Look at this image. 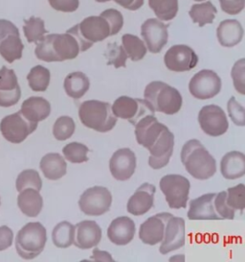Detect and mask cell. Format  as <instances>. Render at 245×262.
Wrapping results in <instances>:
<instances>
[{"label":"cell","mask_w":245,"mask_h":262,"mask_svg":"<svg viewBox=\"0 0 245 262\" xmlns=\"http://www.w3.org/2000/svg\"><path fill=\"white\" fill-rule=\"evenodd\" d=\"M135 223L127 216L114 219L107 229V237L117 246H126L134 238Z\"/></svg>","instance_id":"obj_22"},{"label":"cell","mask_w":245,"mask_h":262,"mask_svg":"<svg viewBox=\"0 0 245 262\" xmlns=\"http://www.w3.org/2000/svg\"><path fill=\"white\" fill-rule=\"evenodd\" d=\"M159 252L162 254H167L182 248L185 244V221L181 217L170 216L168 218L164 237L161 241Z\"/></svg>","instance_id":"obj_16"},{"label":"cell","mask_w":245,"mask_h":262,"mask_svg":"<svg viewBox=\"0 0 245 262\" xmlns=\"http://www.w3.org/2000/svg\"><path fill=\"white\" fill-rule=\"evenodd\" d=\"M75 226L68 221H62L58 224L52 231L54 245L58 248L65 249L71 246L74 242Z\"/></svg>","instance_id":"obj_32"},{"label":"cell","mask_w":245,"mask_h":262,"mask_svg":"<svg viewBox=\"0 0 245 262\" xmlns=\"http://www.w3.org/2000/svg\"><path fill=\"white\" fill-rule=\"evenodd\" d=\"M38 128V122L28 120L19 112L5 116L0 123V131L4 139L11 143H21Z\"/></svg>","instance_id":"obj_7"},{"label":"cell","mask_w":245,"mask_h":262,"mask_svg":"<svg viewBox=\"0 0 245 262\" xmlns=\"http://www.w3.org/2000/svg\"><path fill=\"white\" fill-rule=\"evenodd\" d=\"M101 16L106 18L107 23L109 24L110 36L117 35L122 29V25H124V17L119 11H117L115 9H108V10L104 11L101 14Z\"/></svg>","instance_id":"obj_43"},{"label":"cell","mask_w":245,"mask_h":262,"mask_svg":"<svg viewBox=\"0 0 245 262\" xmlns=\"http://www.w3.org/2000/svg\"><path fill=\"white\" fill-rule=\"evenodd\" d=\"M105 56L107 59V66H114L115 69L126 68V62L129 58L122 46H119L117 42L107 45Z\"/></svg>","instance_id":"obj_41"},{"label":"cell","mask_w":245,"mask_h":262,"mask_svg":"<svg viewBox=\"0 0 245 262\" xmlns=\"http://www.w3.org/2000/svg\"><path fill=\"white\" fill-rule=\"evenodd\" d=\"M216 13L217 10L213 3L208 1L192 5L189 15L194 24H199V27H203L206 24H213Z\"/></svg>","instance_id":"obj_31"},{"label":"cell","mask_w":245,"mask_h":262,"mask_svg":"<svg viewBox=\"0 0 245 262\" xmlns=\"http://www.w3.org/2000/svg\"><path fill=\"white\" fill-rule=\"evenodd\" d=\"M167 69L170 71L184 72L194 69L199 62V57L191 47L184 45L174 46L164 57Z\"/></svg>","instance_id":"obj_12"},{"label":"cell","mask_w":245,"mask_h":262,"mask_svg":"<svg viewBox=\"0 0 245 262\" xmlns=\"http://www.w3.org/2000/svg\"><path fill=\"white\" fill-rule=\"evenodd\" d=\"M227 110L232 121L237 126H244L245 125V112L244 108L236 100L235 96H232L228 101Z\"/></svg>","instance_id":"obj_45"},{"label":"cell","mask_w":245,"mask_h":262,"mask_svg":"<svg viewBox=\"0 0 245 262\" xmlns=\"http://www.w3.org/2000/svg\"><path fill=\"white\" fill-rule=\"evenodd\" d=\"M76 129L74 120L70 116H63L59 117L53 126V135L55 139L64 141L70 139Z\"/></svg>","instance_id":"obj_38"},{"label":"cell","mask_w":245,"mask_h":262,"mask_svg":"<svg viewBox=\"0 0 245 262\" xmlns=\"http://www.w3.org/2000/svg\"><path fill=\"white\" fill-rule=\"evenodd\" d=\"M220 172L227 180H237L245 174V156L238 151L224 155L220 162Z\"/></svg>","instance_id":"obj_26"},{"label":"cell","mask_w":245,"mask_h":262,"mask_svg":"<svg viewBox=\"0 0 245 262\" xmlns=\"http://www.w3.org/2000/svg\"><path fill=\"white\" fill-rule=\"evenodd\" d=\"M92 259L96 260V261H100V260H104V261H113L111 255L107 253V252H103L100 251L98 249H95L93 251V256Z\"/></svg>","instance_id":"obj_52"},{"label":"cell","mask_w":245,"mask_h":262,"mask_svg":"<svg viewBox=\"0 0 245 262\" xmlns=\"http://www.w3.org/2000/svg\"><path fill=\"white\" fill-rule=\"evenodd\" d=\"M199 123L202 131L210 137H220L229 128L224 111L216 105H207L200 110Z\"/></svg>","instance_id":"obj_11"},{"label":"cell","mask_w":245,"mask_h":262,"mask_svg":"<svg viewBox=\"0 0 245 262\" xmlns=\"http://www.w3.org/2000/svg\"><path fill=\"white\" fill-rule=\"evenodd\" d=\"M222 85V80L214 71L202 70L191 78L189 91L194 98L208 100L220 93Z\"/></svg>","instance_id":"obj_10"},{"label":"cell","mask_w":245,"mask_h":262,"mask_svg":"<svg viewBox=\"0 0 245 262\" xmlns=\"http://www.w3.org/2000/svg\"><path fill=\"white\" fill-rule=\"evenodd\" d=\"M112 195L107 187L93 186L86 189L79 200V207L85 215L101 216L110 209Z\"/></svg>","instance_id":"obj_8"},{"label":"cell","mask_w":245,"mask_h":262,"mask_svg":"<svg viewBox=\"0 0 245 262\" xmlns=\"http://www.w3.org/2000/svg\"><path fill=\"white\" fill-rule=\"evenodd\" d=\"M50 71L42 66H36L27 75L29 86L34 92H45L50 84Z\"/></svg>","instance_id":"obj_36"},{"label":"cell","mask_w":245,"mask_h":262,"mask_svg":"<svg viewBox=\"0 0 245 262\" xmlns=\"http://www.w3.org/2000/svg\"><path fill=\"white\" fill-rule=\"evenodd\" d=\"M47 242V232L44 226L39 222L26 224L17 232L15 249L23 259H34L44 250Z\"/></svg>","instance_id":"obj_5"},{"label":"cell","mask_w":245,"mask_h":262,"mask_svg":"<svg viewBox=\"0 0 245 262\" xmlns=\"http://www.w3.org/2000/svg\"><path fill=\"white\" fill-rule=\"evenodd\" d=\"M15 185L18 192L26 188H33L40 191L42 187V181L38 171L34 169L24 170L17 176Z\"/></svg>","instance_id":"obj_37"},{"label":"cell","mask_w":245,"mask_h":262,"mask_svg":"<svg viewBox=\"0 0 245 262\" xmlns=\"http://www.w3.org/2000/svg\"><path fill=\"white\" fill-rule=\"evenodd\" d=\"M175 135L167 128L162 133L153 146L149 149L150 159L149 164L153 169H161L168 165V162L174 153Z\"/></svg>","instance_id":"obj_14"},{"label":"cell","mask_w":245,"mask_h":262,"mask_svg":"<svg viewBox=\"0 0 245 262\" xmlns=\"http://www.w3.org/2000/svg\"><path fill=\"white\" fill-rule=\"evenodd\" d=\"M122 48L131 61L138 62L146 54V47L143 40L134 35L126 34L122 37Z\"/></svg>","instance_id":"obj_34"},{"label":"cell","mask_w":245,"mask_h":262,"mask_svg":"<svg viewBox=\"0 0 245 262\" xmlns=\"http://www.w3.org/2000/svg\"><path fill=\"white\" fill-rule=\"evenodd\" d=\"M102 239V229L95 221L84 220L75 226L74 245L82 250L98 246Z\"/></svg>","instance_id":"obj_21"},{"label":"cell","mask_w":245,"mask_h":262,"mask_svg":"<svg viewBox=\"0 0 245 262\" xmlns=\"http://www.w3.org/2000/svg\"><path fill=\"white\" fill-rule=\"evenodd\" d=\"M17 206L24 215L37 217L43 208V199L38 190L26 188L19 193Z\"/></svg>","instance_id":"obj_28"},{"label":"cell","mask_w":245,"mask_h":262,"mask_svg":"<svg viewBox=\"0 0 245 262\" xmlns=\"http://www.w3.org/2000/svg\"><path fill=\"white\" fill-rule=\"evenodd\" d=\"M50 6L60 12L72 13L79 8V0H48Z\"/></svg>","instance_id":"obj_46"},{"label":"cell","mask_w":245,"mask_h":262,"mask_svg":"<svg viewBox=\"0 0 245 262\" xmlns=\"http://www.w3.org/2000/svg\"><path fill=\"white\" fill-rule=\"evenodd\" d=\"M154 112L163 113L168 116L176 115L182 107L183 99L176 88L161 81H153L145 86L144 93Z\"/></svg>","instance_id":"obj_4"},{"label":"cell","mask_w":245,"mask_h":262,"mask_svg":"<svg viewBox=\"0 0 245 262\" xmlns=\"http://www.w3.org/2000/svg\"><path fill=\"white\" fill-rule=\"evenodd\" d=\"M216 193H209L191 201L188 218L190 220H222L214 208Z\"/></svg>","instance_id":"obj_23"},{"label":"cell","mask_w":245,"mask_h":262,"mask_svg":"<svg viewBox=\"0 0 245 262\" xmlns=\"http://www.w3.org/2000/svg\"><path fill=\"white\" fill-rule=\"evenodd\" d=\"M219 3L223 12L235 16L244 9L245 0H219Z\"/></svg>","instance_id":"obj_47"},{"label":"cell","mask_w":245,"mask_h":262,"mask_svg":"<svg viewBox=\"0 0 245 262\" xmlns=\"http://www.w3.org/2000/svg\"><path fill=\"white\" fill-rule=\"evenodd\" d=\"M190 188V181L181 175L169 174L160 180L161 191L165 195L168 207L173 209L187 207Z\"/></svg>","instance_id":"obj_6"},{"label":"cell","mask_w":245,"mask_h":262,"mask_svg":"<svg viewBox=\"0 0 245 262\" xmlns=\"http://www.w3.org/2000/svg\"><path fill=\"white\" fill-rule=\"evenodd\" d=\"M79 117L85 127L99 133L111 131L118 119L112 112L111 105L99 100L82 103L79 108Z\"/></svg>","instance_id":"obj_3"},{"label":"cell","mask_w":245,"mask_h":262,"mask_svg":"<svg viewBox=\"0 0 245 262\" xmlns=\"http://www.w3.org/2000/svg\"><path fill=\"white\" fill-rule=\"evenodd\" d=\"M20 113L28 120L39 122L50 116L51 105L43 97L32 96L23 102Z\"/></svg>","instance_id":"obj_24"},{"label":"cell","mask_w":245,"mask_h":262,"mask_svg":"<svg viewBox=\"0 0 245 262\" xmlns=\"http://www.w3.org/2000/svg\"><path fill=\"white\" fill-rule=\"evenodd\" d=\"M243 28L236 19L223 20L216 30V36L222 47H233L238 45L243 38Z\"/></svg>","instance_id":"obj_25"},{"label":"cell","mask_w":245,"mask_h":262,"mask_svg":"<svg viewBox=\"0 0 245 262\" xmlns=\"http://www.w3.org/2000/svg\"><path fill=\"white\" fill-rule=\"evenodd\" d=\"M78 31L83 39L95 43L107 39L110 36V27L103 16H88L78 24Z\"/></svg>","instance_id":"obj_19"},{"label":"cell","mask_w":245,"mask_h":262,"mask_svg":"<svg viewBox=\"0 0 245 262\" xmlns=\"http://www.w3.org/2000/svg\"><path fill=\"white\" fill-rule=\"evenodd\" d=\"M117 4L130 11H136L144 4V0H114Z\"/></svg>","instance_id":"obj_51"},{"label":"cell","mask_w":245,"mask_h":262,"mask_svg":"<svg viewBox=\"0 0 245 262\" xmlns=\"http://www.w3.org/2000/svg\"><path fill=\"white\" fill-rule=\"evenodd\" d=\"M23 49L24 45L20 39L19 32L9 35L0 41V55L9 63L21 59Z\"/></svg>","instance_id":"obj_30"},{"label":"cell","mask_w":245,"mask_h":262,"mask_svg":"<svg viewBox=\"0 0 245 262\" xmlns=\"http://www.w3.org/2000/svg\"><path fill=\"white\" fill-rule=\"evenodd\" d=\"M14 239V232L7 227L1 226L0 227V252L5 251L12 246Z\"/></svg>","instance_id":"obj_48"},{"label":"cell","mask_w":245,"mask_h":262,"mask_svg":"<svg viewBox=\"0 0 245 262\" xmlns=\"http://www.w3.org/2000/svg\"><path fill=\"white\" fill-rule=\"evenodd\" d=\"M88 147L79 142H71L62 149L64 158L71 163H83L88 162Z\"/></svg>","instance_id":"obj_39"},{"label":"cell","mask_w":245,"mask_h":262,"mask_svg":"<svg viewBox=\"0 0 245 262\" xmlns=\"http://www.w3.org/2000/svg\"><path fill=\"white\" fill-rule=\"evenodd\" d=\"M112 112L117 118L129 120L133 126L143 116L154 115L152 105L145 99L131 98L129 96H121L115 100L111 106Z\"/></svg>","instance_id":"obj_9"},{"label":"cell","mask_w":245,"mask_h":262,"mask_svg":"<svg viewBox=\"0 0 245 262\" xmlns=\"http://www.w3.org/2000/svg\"><path fill=\"white\" fill-rule=\"evenodd\" d=\"M226 204L233 210H239L241 213L245 208V186L239 184L226 190Z\"/></svg>","instance_id":"obj_40"},{"label":"cell","mask_w":245,"mask_h":262,"mask_svg":"<svg viewBox=\"0 0 245 262\" xmlns=\"http://www.w3.org/2000/svg\"><path fill=\"white\" fill-rule=\"evenodd\" d=\"M194 1H204V0H194Z\"/></svg>","instance_id":"obj_54"},{"label":"cell","mask_w":245,"mask_h":262,"mask_svg":"<svg viewBox=\"0 0 245 262\" xmlns=\"http://www.w3.org/2000/svg\"><path fill=\"white\" fill-rule=\"evenodd\" d=\"M23 32L29 43H37L48 33L45 29L44 20L36 16H32L29 19L24 20Z\"/></svg>","instance_id":"obj_35"},{"label":"cell","mask_w":245,"mask_h":262,"mask_svg":"<svg viewBox=\"0 0 245 262\" xmlns=\"http://www.w3.org/2000/svg\"><path fill=\"white\" fill-rule=\"evenodd\" d=\"M225 197H226V191L217 193L214 197V208L216 210V213L220 217L222 220L224 219L233 220L235 218L236 211L227 206Z\"/></svg>","instance_id":"obj_44"},{"label":"cell","mask_w":245,"mask_h":262,"mask_svg":"<svg viewBox=\"0 0 245 262\" xmlns=\"http://www.w3.org/2000/svg\"><path fill=\"white\" fill-rule=\"evenodd\" d=\"M21 97V90L15 71L2 67L0 70V107L15 106Z\"/></svg>","instance_id":"obj_17"},{"label":"cell","mask_w":245,"mask_h":262,"mask_svg":"<svg viewBox=\"0 0 245 262\" xmlns=\"http://www.w3.org/2000/svg\"><path fill=\"white\" fill-rule=\"evenodd\" d=\"M18 32V28L12 21L6 19H0V41L5 39L9 35Z\"/></svg>","instance_id":"obj_49"},{"label":"cell","mask_w":245,"mask_h":262,"mask_svg":"<svg viewBox=\"0 0 245 262\" xmlns=\"http://www.w3.org/2000/svg\"><path fill=\"white\" fill-rule=\"evenodd\" d=\"M39 167L46 179L57 181L66 174L67 164L61 155L49 153L41 159Z\"/></svg>","instance_id":"obj_27"},{"label":"cell","mask_w":245,"mask_h":262,"mask_svg":"<svg viewBox=\"0 0 245 262\" xmlns=\"http://www.w3.org/2000/svg\"><path fill=\"white\" fill-rule=\"evenodd\" d=\"M231 76L234 82V86L237 93L245 94V60L237 61L231 71Z\"/></svg>","instance_id":"obj_42"},{"label":"cell","mask_w":245,"mask_h":262,"mask_svg":"<svg viewBox=\"0 0 245 262\" xmlns=\"http://www.w3.org/2000/svg\"><path fill=\"white\" fill-rule=\"evenodd\" d=\"M136 156L129 148L119 149L109 161L110 173L118 181H128L136 169Z\"/></svg>","instance_id":"obj_15"},{"label":"cell","mask_w":245,"mask_h":262,"mask_svg":"<svg viewBox=\"0 0 245 262\" xmlns=\"http://www.w3.org/2000/svg\"><path fill=\"white\" fill-rule=\"evenodd\" d=\"M181 162L187 172L197 180H208L216 172L215 160L198 139H191L184 144Z\"/></svg>","instance_id":"obj_2"},{"label":"cell","mask_w":245,"mask_h":262,"mask_svg":"<svg viewBox=\"0 0 245 262\" xmlns=\"http://www.w3.org/2000/svg\"><path fill=\"white\" fill-rule=\"evenodd\" d=\"M168 25L163 24L160 19H146L141 27V35L145 40L146 48L153 54L159 53L168 42Z\"/></svg>","instance_id":"obj_13"},{"label":"cell","mask_w":245,"mask_h":262,"mask_svg":"<svg viewBox=\"0 0 245 262\" xmlns=\"http://www.w3.org/2000/svg\"><path fill=\"white\" fill-rule=\"evenodd\" d=\"M172 215L168 212H162L150 217L141 225L139 238L144 244L151 246L160 243L164 237L167 221Z\"/></svg>","instance_id":"obj_18"},{"label":"cell","mask_w":245,"mask_h":262,"mask_svg":"<svg viewBox=\"0 0 245 262\" xmlns=\"http://www.w3.org/2000/svg\"><path fill=\"white\" fill-rule=\"evenodd\" d=\"M149 4L155 16L164 21L174 19L178 12V0H149Z\"/></svg>","instance_id":"obj_33"},{"label":"cell","mask_w":245,"mask_h":262,"mask_svg":"<svg viewBox=\"0 0 245 262\" xmlns=\"http://www.w3.org/2000/svg\"><path fill=\"white\" fill-rule=\"evenodd\" d=\"M80 45L76 38L69 34H49L37 42L35 54L38 60L46 62H63L78 57Z\"/></svg>","instance_id":"obj_1"},{"label":"cell","mask_w":245,"mask_h":262,"mask_svg":"<svg viewBox=\"0 0 245 262\" xmlns=\"http://www.w3.org/2000/svg\"><path fill=\"white\" fill-rule=\"evenodd\" d=\"M67 33L69 34H71V35H73L75 38H76L77 40L79 41V45H80V50H81V52H84V51H86V50H88L90 47H93V43H90V42H87V41H85L81 36H80V34H79V31H78V24L75 25L74 27H72V28H70L69 30H67Z\"/></svg>","instance_id":"obj_50"},{"label":"cell","mask_w":245,"mask_h":262,"mask_svg":"<svg viewBox=\"0 0 245 262\" xmlns=\"http://www.w3.org/2000/svg\"><path fill=\"white\" fill-rule=\"evenodd\" d=\"M63 86L69 97L78 100L88 92L90 88V81L84 73L77 71L66 76Z\"/></svg>","instance_id":"obj_29"},{"label":"cell","mask_w":245,"mask_h":262,"mask_svg":"<svg viewBox=\"0 0 245 262\" xmlns=\"http://www.w3.org/2000/svg\"><path fill=\"white\" fill-rule=\"evenodd\" d=\"M95 1L100 2V3H103V2H108V1H110V0H95Z\"/></svg>","instance_id":"obj_53"},{"label":"cell","mask_w":245,"mask_h":262,"mask_svg":"<svg viewBox=\"0 0 245 262\" xmlns=\"http://www.w3.org/2000/svg\"><path fill=\"white\" fill-rule=\"evenodd\" d=\"M155 192L156 187L149 183L139 186L128 202V212L134 216L144 215L149 212L154 205Z\"/></svg>","instance_id":"obj_20"}]
</instances>
